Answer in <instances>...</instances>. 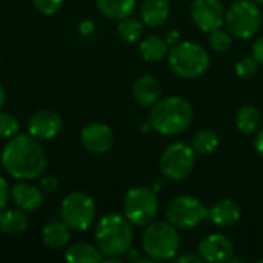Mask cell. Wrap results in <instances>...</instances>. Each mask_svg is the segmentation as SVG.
<instances>
[{"instance_id": "f546056e", "label": "cell", "mask_w": 263, "mask_h": 263, "mask_svg": "<svg viewBox=\"0 0 263 263\" xmlns=\"http://www.w3.org/2000/svg\"><path fill=\"white\" fill-rule=\"evenodd\" d=\"M32 3L39 12L45 15H52L62 8L63 0H32Z\"/></svg>"}, {"instance_id": "8fae6325", "label": "cell", "mask_w": 263, "mask_h": 263, "mask_svg": "<svg viewBox=\"0 0 263 263\" xmlns=\"http://www.w3.org/2000/svg\"><path fill=\"white\" fill-rule=\"evenodd\" d=\"M193 23L203 32H211L225 25V8L220 0H194L191 3Z\"/></svg>"}, {"instance_id": "3957f363", "label": "cell", "mask_w": 263, "mask_h": 263, "mask_svg": "<svg viewBox=\"0 0 263 263\" xmlns=\"http://www.w3.org/2000/svg\"><path fill=\"white\" fill-rule=\"evenodd\" d=\"M94 240L103 257L120 259L131 251L134 240L133 223L122 214L109 213L99 220Z\"/></svg>"}, {"instance_id": "8992f818", "label": "cell", "mask_w": 263, "mask_h": 263, "mask_svg": "<svg viewBox=\"0 0 263 263\" xmlns=\"http://www.w3.org/2000/svg\"><path fill=\"white\" fill-rule=\"evenodd\" d=\"M260 5L254 0H236L225 11L227 31L237 39L253 37L262 26Z\"/></svg>"}, {"instance_id": "8d00e7d4", "label": "cell", "mask_w": 263, "mask_h": 263, "mask_svg": "<svg viewBox=\"0 0 263 263\" xmlns=\"http://www.w3.org/2000/svg\"><path fill=\"white\" fill-rule=\"evenodd\" d=\"M166 42L171 43V45H176V43L179 42V34H177V32H171V34L166 37Z\"/></svg>"}, {"instance_id": "cb8c5ba5", "label": "cell", "mask_w": 263, "mask_h": 263, "mask_svg": "<svg viewBox=\"0 0 263 263\" xmlns=\"http://www.w3.org/2000/svg\"><path fill=\"white\" fill-rule=\"evenodd\" d=\"M139 51L146 62H160L165 57H168V42L166 39H162L159 35H149L145 40L140 42Z\"/></svg>"}, {"instance_id": "f1b7e54d", "label": "cell", "mask_w": 263, "mask_h": 263, "mask_svg": "<svg viewBox=\"0 0 263 263\" xmlns=\"http://www.w3.org/2000/svg\"><path fill=\"white\" fill-rule=\"evenodd\" d=\"M259 69V63L256 62L254 57H243L236 63V74L243 79V80H250L257 74Z\"/></svg>"}, {"instance_id": "5bb4252c", "label": "cell", "mask_w": 263, "mask_h": 263, "mask_svg": "<svg viewBox=\"0 0 263 263\" xmlns=\"http://www.w3.org/2000/svg\"><path fill=\"white\" fill-rule=\"evenodd\" d=\"M199 254L205 262H230L234 256V245L223 234H210L199 243Z\"/></svg>"}, {"instance_id": "d6a6232c", "label": "cell", "mask_w": 263, "mask_h": 263, "mask_svg": "<svg viewBox=\"0 0 263 263\" xmlns=\"http://www.w3.org/2000/svg\"><path fill=\"white\" fill-rule=\"evenodd\" d=\"M251 54H253V57L256 59V62H257L259 65H263V35L262 37H259V39L253 43Z\"/></svg>"}, {"instance_id": "484cf974", "label": "cell", "mask_w": 263, "mask_h": 263, "mask_svg": "<svg viewBox=\"0 0 263 263\" xmlns=\"http://www.w3.org/2000/svg\"><path fill=\"white\" fill-rule=\"evenodd\" d=\"M117 32L126 43H136L143 35V22H140L131 15L126 18H122V20H119Z\"/></svg>"}, {"instance_id": "5b68a950", "label": "cell", "mask_w": 263, "mask_h": 263, "mask_svg": "<svg viewBox=\"0 0 263 263\" xmlns=\"http://www.w3.org/2000/svg\"><path fill=\"white\" fill-rule=\"evenodd\" d=\"M171 71L182 79H197L203 76L211 63L208 51L196 42H177L168 52Z\"/></svg>"}, {"instance_id": "7c38bea8", "label": "cell", "mask_w": 263, "mask_h": 263, "mask_svg": "<svg viewBox=\"0 0 263 263\" xmlns=\"http://www.w3.org/2000/svg\"><path fill=\"white\" fill-rule=\"evenodd\" d=\"M62 128H63L62 117L51 109L37 111L35 114L31 116L28 122L29 134L37 140H43V142L55 139L60 134Z\"/></svg>"}, {"instance_id": "7a4b0ae2", "label": "cell", "mask_w": 263, "mask_h": 263, "mask_svg": "<svg viewBox=\"0 0 263 263\" xmlns=\"http://www.w3.org/2000/svg\"><path fill=\"white\" fill-rule=\"evenodd\" d=\"M193 105L182 96L159 99L149 111L151 126L162 136L173 137L185 133L193 122Z\"/></svg>"}, {"instance_id": "30bf717a", "label": "cell", "mask_w": 263, "mask_h": 263, "mask_svg": "<svg viewBox=\"0 0 263 263\" xmlns=\"http://www.w3.org/2000/svg\"><path fill=\"white\" fill-rule=\"evenodd\" d=\"M196 151L193 146L176 142L165 148L160 156V171L162 174L174 182L185 180L194 170Z\"/></svg>"}, {"instance_id": "2e32d148", "label": "cell", "mask_w": 263, "mask_h": 263, "mask_svg": "<svg viewBox=\"0 0 263 263\" xmlns=\"http://www.w3.org/2000/svg\"><path fill=\"white\" fill-rule=\"evenodd\" d=\"M11 199L14 202V205L25 211V213H31L39 210L43 205V193L42 190L35 188L31 183H26V180H22L20 183H15L11 190Z\"/></svg>"}, {"instance_id": "9c48e42d", "label": "cell", "mask_w": 263, "mask_h": 263, "mask_svg": "<svg viewBox=\"0 0 263 263\" xmlns=\"http://www.w3.org/2000/svg\"><path fill=\"white\" fill-rule=\"evenodd\" d=\"M97 206L91 196L82 191L68 194L60 206V217L71 231H86L96 220Z\"/></svg>"}, {"instance_id": "4316f807", "label": "cell", "mask_w": 263, "mask_h": 263, "mask_svg": "<svg viewBox=\"0 0 263 263\" xmlns=\"http://www.w3.org/2000/svg\"><path fill=\"white\" fill-rule=\"evenodd\" d=\"M231 45H233V39L228 31L217 28L210 32V46L216 52H227L231 48Z\"/></svg>"}, {"instance_id": "d6986e66", "label": "cell", "mask_w": 263, "mask_h": 263, "mask_svg": "<svg viewBox=\"0 0 263 263\" xmlns=\"http://www.w3.org/2000/svg\"><path fill=\"white\" fill-rule=\"evenodd\" d=\"M71 230L63 220H51L42 230V240L51 250H60L68 245Z\"/></svg>"}, {"instance_id": "52a82bcc", "label": "cell", "mask_w": 263, "mask_h": 263, "mask_svg": "<svg viewBox=\"0 0 263 263\" xmlns=\"http://www.w3.org/2000/svg\"><path fill=\"white\" fill-rule=\"evenodd\" d=\"M159 213V197L148 186L131 188L123 200V216L136 227H146Z\"/></svg>"}, {"instance_id": "d4e9b609", "label": "cell", "mask_w": 263, "mask_h": 263, "mask_svg": "<svg viewBox=\"0 0 263 263\" xmlns=\"http://www.w3.org/2000/svg\"><path fill=\"white\" fill-rule=\"evenodd\" d=\"M191 146L196 151V154L208 156L214 153V149L219 146V136L213 129H200L194 134Z\"/></svg>"}, {"instance_id": "44dd1931", "label": "cell", "mask_w": 263, "mask_h": 263, "mask_svg": "<svg viewBox=\"0 0 263 263\" xmlns=\"http://www.w3.org/2000/svg\"><path fill=\"white\" fill-rule=\"evenodd\" d=\"M65 259L71 263H99L103 260V254L91 243L76 242L65 251Z\"/></svg>"}, {"instance_id": "ffe728a7", "label": "cell", "mask_w": 263, "mask_h": 263, "mask_svg": "<svg viewBox=\"0 0 263 263\" xmlns=\"http://www.w3.org/2000/svg\"><path fill=\"white\" fill-rule=\"evenodd\" d=\"M29 220L22 210H2L0 211V233L8 236H18L28 230Z\"/></svg>"}, {"instance_id": "e575fe53", "label": "cell", "mask_w": 263, "mask_h": 263, "mask_svg": "<svg viewBox=\"0 0 263 263\" xmlns=\"http://www.w3.org/2000/svg\"><path fill=\"white\" fill-rule=\"evenodd\" d=\"M176 262H180V263H186V262H194V263H200L203 262V259H202V256L199 254H182V256H177L176 257Z\"/></svg>"}, {"instance_id": "ba28073f", "label": "cell", "mask_w": 263, "mask_h": 263, "mask_svg": "<svg viewBox=\"0 0 263 263\" xmlns=\"http://www.w3.org/2000/svg\"><path fill=\"white\" fill-rule=\"evenodd\" d=\"M165 216L177 230H191L208 219V208L199 197L182 194L168 203Z\"/></svg>"}, {"instance_id": "6da1fadb", "label": "cell", "mask_w": 263, "mask_h": 263, "mask_svg": "<svg viewBox=\"0 0 263 263\" xmlns=\"http://www.w3.org/2000/svg\"><path fill=\"white\" fill-rule=\"evenodd\" d=\"M5 171L17 180L42 177L48 160L39 140L31 134H17L3 146L0 156Z\"/></svg>"}, {"instance_id": "4dcf8cb0", "label": "cell", "mask_w": 263, "mask_h": 263, "mask_svg": "<svg viewBox=\"0 0 263 263\" xmlns=\"http://www.w3.org/2000/svg\"><path fill=\"white\" fill-rule=\"evenodd\" d=\"M40 188H42L45 193H54V191L59 188V179H57L54 174L43 176L42 180H40Z\"/></svg>"}, {"instance_id": "836d02e7", "label": "cell", "mask_w": 263, "mask_h": 263, "mask_svg": "<svg viewBox=\"0 0 263 263\" xmlns=\"http://www.w3.org/2000/svg\"><path fill=\"white\" fill-rule=\"evenodd\" d=\"M254 151L257 153L259 157L263 159V128H260L257 133H256V139H254Z\"/></svg>"}, {"instance_id": "ab89813d", "label": "cell", "mask_w": 263, "mask_h": 263, "mask_svg": "<svg viewBox=\"0 0 263 263\" xmlns=\"http://www.w3.org/2000/svg\"><path fill=\"white\" fill-rule=\"evenodd\" d=\"M259 263H263V259H260V260H259Z\"/></svg>"}, {"instance_id": "83f0119b", "label": "cell", "mask_w": 263, "mask_h": 263, "mask_svg": "<svg viewBox=\"0 0 263 263\" xmlns=\"http://www.w3.org/2000/svg\"><path fill=\"white\" fill-rule=\"evenodd\" d=\"M20 123L15 116L9 112H0V139H11L18 134Z\"/></svg>"}, {"instance_id": "d590c367", "label": "cell", "mask_w": 263, "mask_h": 263, "mask_svg": "<svg viewBox=\"0 0 263 263\" xmlns=\"http://www.w3.org/2000/svg\"><path fill=\"white\" fill-rule=\"evenodd\" d=\"M92 29H94V25H92V22H83L82 25H80V32L82 34H85V35H88V34H91L92 32Z\"/></svg>"}, {"instance_id": "ac0fdd59", "label": "cell", "mask_w": 263, "mask_h": 263, "mask_svg": "<svg viewBox=\"0 0 263 263\" xmlns=\"http://www.w3.org/2000/svg\"><path fill=\"white\" fill-rule=\"evenodd\" d=\"M171 12L168 0H143L140 5V17L143 25L149 28H159L165 25Z\"/></svg>"}, {"instance_id": "74e56055", "label": "cell", "mask_w": 263, "mask_h": 263, "mask_svg": "<svg viewBox=\"0 0 263 263\" xmlns=\"http://www.w3.org/2000/svg\"><path fill=\"white\" fill-rule=\"evenodd\" d=\"M3 103H5V89H3V86L0 85V109H2V106H3Z\"/></svg>"}, {"instance_id": "1f68e13d", "label": "cell", "mask_w": 263, "mask_h": 263, "mask_svg": "<svg viewBox=\"0 0 263 263\" xmlns=\"http://www.w3.org/2000/svg\"><path fill=\"white\" fill-rule=\"evenodd\" d=\"M9 197H11L9 183L6 182L5 177L0 176V211L6 208V205H8V202H9Z\"/></svg>"}, {"instance_id": "603a6c76", "label": "cell", "mask_w": 263, "mask_h": 263, "mask_svg": "<svg viewBox=\"0 0 263 263\" xmlns=\"http://www.w3.org/2000/svg\"><path fill=\"white\" fill-rule=\"evenodd\" d=\"M97 8L105 17L119 22L134 12L136 0H97Z\"/></svg>"}, {"instance_id": "9a60e30c", "label": "cell", "mask_w": 263, "mask_h": 263, "mask_svg": "<svg viewBox=\"0 0 263 263\" xmlns=\"http://www.w3.org/2000/svg\"><path fill=\"white\" fill-rule=\"evenodd\" d=\"M162 96L160 82L149 74L140 76L133 83V97L142 108H151Z\"/></svg>"}, {"instance_id": "f35d334b", "label": "cell", "mask_w": 263, "mask_h": 263, "mask_svg": "<svg viewBox=\"0 0 263 263\" xmlns=\"http://www.w3.org/2000/svg\"><path fill=\"white\" fill-rule=\"evenodd\" d=\"M254 2H256L257 5H263V0H254Z\"/></svg>"}, {"instance_id": "4fadbf2b", "label": "cell", "mask_w": 263, "mask_h": 263, "mask_svg": "<svg viewBox=\"0 0 263 263\" xmlns=\"http://www.w3.org/2000/svg\"><path fill=\"white\" fill-rule=\"evenodd\" d=\"M83 148L92 154H105L112 148L114 134L106 123H89L80 133Z\"/></svg>"}, {"instance_id": "7402d4cb", "label": "cell", "mask_w": 263, "mask_h": 263, "mask_svg": "<svg viewBox=\"0 0 263 263\" xmlns=\"http://www.w3.org/2000/svg\"><path fill=\"white\" fill-rule=\"evenodd\" d=\"M236 126L240 133L251 136L256 134L262 126V114L253 105H243L236 112Z\"/></svg>"}, {"instance_id": "e0dca14e", "label": "cell", "mask_w": 263, "mask_h": 263, "mask_svg": "<svg viewBox=\"0 0 263 263\" xmlns=\"http://www.w3.org/2000/svg\"><path fill=\"white\" fill-rule=\"evenodd\" d=\"M242 217V208L233 199H223L208 208V220L220 228L236 225Z\"/></svg>"}, {"instance_id": "277c9868", "label": "cell", "mask_w": 263, "mask_h": 263, "mask_svg": "<svg viewBox=\"0 0 263 263\" xmlns=\"http://www.w3.org/2000/svg\"><path fill=\"white\" fill-rule=\"evenodd\" d=\"M180 247L179 231L168 220L151 222L142 236V250L154 262H165L176 257Z\"/></svg>"}]
</instances>
